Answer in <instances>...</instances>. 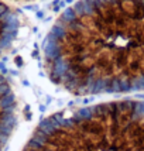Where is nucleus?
I'll return each instance as SVG.
<instances>
[{
	"instance_id": "obj_4",
	"label": "nucleus",
	"mask_w": 144,
	"mask_h": 151,
	"mask_svg": "<svg viewBox=\"0 0 144 151\" xmlns=\"http://www.w3.org/2000/svg\"><path fill=\"white\" fill-rule=\"evenodd\" d=\"M20 30V20L16 11L0 1V56L3 55L8 47L16 40Z\"/></svg>"
},
{
	"instance_id": "obj_3",
	"label": "nucleus",
	"mask_w": 144,
	"mask_h": 151,
	"mask_svg": "<svg viewBox=\"0 0 144 151\" xmlns=\"http://www.w3.org/2000/svg\"><path fill=\"white\" fill-rule=\"evenodd\" d=\"M16 124V99L8 80L0 75V151L4 150Z\"/></svg>"
},
{
	"instance_id": "obj_1",
	"label": "nucleus",
	"mask_w": 144,
	"mask_h": 151,
	"mask_svg": "<svg viewBox=\"0 0 144 151\" xmlns=\"http://www.w3.org/2000/svg\"><path fill=\"white\" fill-rule=\"evenodd\" d=\"M44 66L75 95L144 90V0H79L51 27Z\"/></svg>"
},
{
	"instance_id": "obj_2",
	"label": "nucleus",
	"mask_w": 144,
	"mask_h": 151,
	"mask_svg": "<svg viewBox=\"0 0 144 151\" xmlns=\"http://www.w3.org/2000/svg\"><path fill=\"white\" fill-rule=\"evenodd\" d=\"M23 151H144V100H112L52 114Z\"/></svg>"
}]
</instances>
